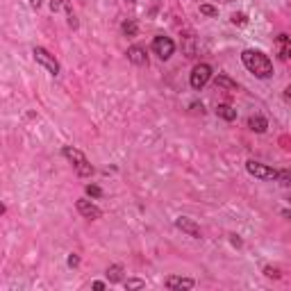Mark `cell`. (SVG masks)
I'll use <instances>...</instances> for the list:
<instances>
[{
    "instance_id": "1",
    "label": "cell",
    "mask_w": 291,
    "mask_h": 291,
    "mask_svg": "<svg viewBox=\"0 0 291 291\" xmlns=\"http://www.w3.org/2000/svg\"><path fill=\"white\" fill-rule=\"evenodd\" d=\"M241 62L243 66H246L248 71H250L255 78H261V80H266L273 75V64L271 60H268L264 53H259V50H243L241 53Z\"/></svg>"
},
{
    "instance_id": "2",
    "label": "cell",
    "mask_w": 291,
    "mask_h": 291,
    "mask_svg": "<svg viewBox=\"0 0 291 291\" xmlns=\"http://www.w3.org/2000/svg\"><path fill=\"white\" fill-rule=\"evenodd\" d=\"M62 155H64V157L73 164L75 173H78L80 178H91V175H94V166H91L89 159L84 157L82 150L73 148V146H64V148H62Z\"/></svg>"
},
{
    "instance_id": "3",
    "label": "cell",
    "mask_w": 291,
    "mask_h": 291,
    "mask_svg": "<svg viewBox=\"0 0 291 291\" xmlns=\"http://www.w3.org/2000/svg\"><path fill=\"white\" fill-rule=\"evenodd\" d=\"M32 55H35L37 64H41L46 71H48L50 75H57L60 73V62L55 60V55H50L46 48H35L32 50Z\"/></svg>"
},
{
    "instance_id": "4",
    "label": "cell",
    "mask_w": 291,
    "mask_h": 291,
    "mask_svg": "<svg viewBox=\"0 0 291 291\" xmlns=\"http://www.w3.org/2000/svg\"><path fill=\"white\" fill-rule=\"evenodd\" d=\"M212 80V66L209 64H198V66H193V71H191V78H189V82H191V87L196 91H200L205 84Z\"/></svg>"
},
{
    "instance_id": "5",
    "label": "cell",
    "mask_w": 291,
    "mask_h": 291,
    "mask_svg": "<svg viewBox=\"0 0 291 291\" xmlns=\"http://www.w3.org/2000/svg\"><path fill=\"white\" fill-rule=\"evenodd\" d=\"M246 171L250 173V175H255V178H259V180H277V173H280V171H275V168L266 166V164L255 162V159L246 162Z\"/></svg>"
},
{
    "instance_id": "6",
    "label": "cell",
    "mask_w": 291,
    "mask_h": 291,
    "mask_svg": "<svg viewBox=\"0 0 291 291\" xmlns=\"http://www.w3.org/2000/svg\"><path fill=\"white\" fill-rule=\"evenodd\" d=\"M153 50H155V55H157L159 60L166 62V60H171V55L175 53V44H173V39L159 35V37L153 39Z\"/></svg>"
},
{
    "instance_id": "7",
    "label": "cell",
    "mask_w": 291,
    "mask_h": 291,
    "mask_svg": "<svg viewBox=\"0 0 291 291\" xmlns=\"http://www.w3.org/2000/svg\"><path fill=\"white\" fill-rule=\"evenodd\" d=\"M75 207H78V212L82 214L84 218H91V221H96V218L103 216V212H100L98 205H94L91 200H84V198H80V200L75 202Z\"/></svg>"
},
{
    "instance_id": "8",
    "label": "cell",
    "mask_w": 291,
    "mask_h": 291,
    "mask_svg": "<svg viewBox=\"0 0 291 291\" xmlns=\"http://www.w3.org/2000/svg\"><path fill=\"white\" fill-rule=\"evenodd\" d=\"M175 227H180V230H182V232H187L189 237H193V239H200V237H202L200 227H198L196 223H193L191 218H187V216L175 218Z\"/></svg>"
},
{
    "instance_id": "9",
    "label": "cell",
    "mask_w": 291,
    "mask_h": 291,
    "mask_svg": "<svg viewBox=\"0 0 291 291\" xmlns=\"http://www.w3.org/2000/svg\"><path fill=\"white\" fill-rule=\"evenodd\" d=\"M193 284H196V282H193L191 277H180V275H168L166 277V286H168V289H173V291H175V289H180V291H182V289H193Z\"/></svg>"
},
{
    "instance_id": "10",
    "label": "cell",
    "mask_w": 291,
    "mask_h": 291,
    "mask_svg": "<svg viewBox=\"0 0 291 291\" xmlns=\"http://www.w3.org/2000/svg\"><path fill=\"white\" fill-rule=\"evenodd\" d=\"M128 60L132 62V64H137V66H146V64H148V55H146V50H143L141 46H130V48H128Z\"/></svg>"
},
{
    "instance_id": "11",
    "label": "cell",
    "mask_w": 291,
    "mask_h": 291,
    "mask_svg": "<svg viewBox=\"0 0 291 291\" xmlns=\"http://www.w3.org/2000/svg\"><path fill=\"white\" fill-rule=\"evenodd\" d=\"M275 46H277V53H280L282 60H291V37L289 35H277Z\"/></svg>"
},
{
    "instance_id": "12",
    "label": "cell",
    "mask_w": 291,
    "mask_h": 291,
    "mask_svg": "<svg viewBox=\"0 0 291 291\" xmlns=\"http://www.w3.org/2000/svg\"><path fill=\"white\" fill-rule=\"evenodd\" d=\"M50 7H53V12L66 10V14H69V25H71V28H75V25H78V21H75V14H73V10H71L69 0H50Z\"/></svg>"
},
{
    "instance_id": "13",
    "label": "cell",
    "mask_w": 291,
    "mask_h": 291,
    "mask_svg": "<svg viewBox=\"0 0 291 291\" xmlns=\"http://www.w3.org/2000/svg\"><path fill=\"white\" fill-rule=\"evenodd\" d=\"M248 128L252 130V132H266V128H268V123H266V119L264 116H250L248 119Z\"/></svg>"
},
{
    "instance_id": "14",
    "label": "cell",
    "mask_w": 291,
    "mask_h": 291,
    "mask_svg": "<svg viewBox=\"0 0 291 291\" xmlns=\"http://www.w3.org/2000/svg\"><path fill=\"white\" fill-rule=\"evenodd\" d=\"M216 114L221 116V119H225V121H234V119H237V109H232L230 105H218Z\"/></svg>"
},
{
    "instance_id": "15",
    "label": "cell",
    "mask_w": 291,
    "mask_h": 291,
    "mask_svg": "<svg viewBox=\"0 0 291 291\" xmlns=\"http://www.w3.org/2000/svg\"><path fill=\"white\" fill-rule=\"evenodd\" d=\"M107 277H109V282H121V277H123V266H119V264L109 266L107 268Z\"/></svg>"
},
{
    "instance_id": "16",
    "label": "cell",
    "mask_w": 291,
    "mask_h": 291,
    "mask_svg": "<svg viewBox=\"0 0 291 291\" xmlns=\"http://www.w3.org/2000/svg\"><path fill=\"white\" fill-rule=\"evenodd\" d=\"M216 84H218V87H225V89H232V91L237 89V82H232V80H227L225 75H218V78H216Z\"/></svg>"
},
{
    "instance_id": "17",
    "label": "cell",
    "mask_w": 291,
    "mask_h": 291,
    "mask_svg": "<svg viewBox=\"0 0 291 291\" xmlns=\"http://www.w3.org/2000/svg\"><path fill=\"white\" fill-rule=\"evenodd\" d=\"M277 182L284 184V187H291V171H280V173H277Z\"/></svg>"
},
{
    "instance_id": "18",
    "label": "cell",
    "mask_w": 291,
    "mask_h": 291,
    "mask_svg": "<svg viewBox=\"0 0 291 291\" xmlns=\"http://www.w3.org/2000/svg\"><path fill=\"white\" fill-rule=\"evenodd\" d=\"M123 32L128 37H134V35H137V23H134V21H125V23H123Z\"/></svg>"
},
{
    "instance_id": "19",
    "label": "cell",
    "mask_w": 291,
    "mask_h": 291,
    "mask_svg": "<svg viewBox=\"0 0 291 291\" xmlns=\"http://www.w3.org/2000/svg\"><path fill=\"white\" fill-rule=\"evenodd\" d=\"M87 193H89L91 198H100L103 196V189L96 187V184H87Z\"/></svg>"
},
{
    "instance_id": "20",
    "label": "cell",
    "mask_w": 291,
    "mask_h": 291,
    "mask_svg": "<svg viewBox=\"0 0 291 291\" xmlns=\"http://www.w3.org/2000/svg\"><path fill=\"white\" fill-rule=\"evenodd\" d=\"M200 14H205V16H218V10H216V7H212V5H200Z\"/></svg>"
},
{
    "instance_id": "21",
    "label": "cell",
    "mask_w": 291,
    "mask_h": 291,
    "mask_svg": "<svg viewBox=\"0 0 291 291\" xmlns=\"http://www.w3.org/2000/svg\"><path fill=\"white\" fill-rule=\"evenodd\" d=\"M125 286H128V289H143L146 282H143V280H128V282H125Z\"/></svg>"
},
{
    "instance_id": "22",
    "label": "cell",
    "mask_w": 291,
    "mask_h": 291,
    "mask_svg": "<svg viewBox=\"0 0 291 291\" xmlns=\"http://www.w3.org/2000/svg\"><path fill=\"white\" fill-rule=\"evenodd\" d=\"M232 23H234V25H243V23H246V16H243V14H234V16H232Z\"/></svg>"
},
{
    "instance_id": "23",
    "label": "cell",
    "mask_w": 291,
    "mask_h": 291,
    "mask_svg": "<svg viewBox=\"0 0 291 291\" xmlns=\"http://www.w3.org/2000/svg\"><path fill=\"white\" fill-rule=\"evenodd\" d=\"M78 264H80V257L78 255H71L69 257V266H78Z\"/></svg>"
},
{
    "instance_id": "24",
    "label": "cell",
    "mask_w": 291,
    "mask_h": 291,
    "mask_svg": "<svg viewBox=\"0 0 291 291\" xmlns=\"http://www.w3.org/2000/svg\"><path fill=\"white\" fill-rule=\"evenodd\" d=\"M266 275H271V277H277V275H280V273H277L275 268H266Z\"/></svg>"
},
{
    "instance_id": "25",
    "label": "cell",
    "mask_w": 291,
    "mask_h": 291,
    "mask_svg": "<svg viewBox=\"0 0 291 291\" xmlns=\"http://www.w3.org/2000/svg\"><path fill=\"white\" fill-rule=\"evenodd\" d=\"M284 98H286V100H289V103H291V87H286V91H284Z\"/></svg>"
},
{
    "instance_id": "26",
    "label": "cell",
    "mask_w": 291,
    "mask_h": 291,
    "mask_svg": "<svg viewBox=\"0 0 291 291\" xmlns=\"http://www.w3.org/2000/svg\"><path fill=\"white\" fill-rule=\"evenodd\" d=\"M94 289L100 291V289H105V284H103V282H94Z\"/></svg>"
},
{
    "instance_id": "27",
    "label": "cell",
    "mask_w": 291,
    "mask_h": 291,
    "mask_svg": "<svg viewBox=\"0 0 291 291\" xmlns=\"http://www.w3.org/2000/svg\"><path fill=\"white\" fill-rule=\"evenodd\" d=\"M282 216L289 218V221H291V209H284V212H282Z\"/></svg>"
},
{
    "instance_id": "28",
    "label": "cell",
    "mask_w": 291,
    "mask_h": 291,
    "mask_svg": "<svg viewBox=\"0 0 291 291\" xmlns=\"http://www.w3.org/2000/svg\"><path fill=\"white\" fill-rule=\"evenodd\" d=\"M30 3H32V7H39L41 5V0H30Z\"/></svg>"
},
{
    "instance_id": "29",
    "label": "cell",
    "mask_w": 291,
    "mask_h": 291,
    "mask_svg": "<svg viewBox=\"0 0 291 291\" xmlns=\"http://www.w3.org/2000/svg\"><path fill=\"white\" fill-rule=\"evenodd\" d=\"M128 3H134V0H128Z\"/></svg>"
}]
</instances>
